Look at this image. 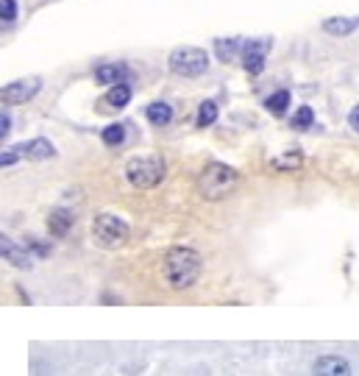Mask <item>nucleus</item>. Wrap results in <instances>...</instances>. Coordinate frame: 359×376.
<instances>
[{
    "label": "nucleus",
    "instance_id": "7",
    "mask_svg": "<svg viewBox=\"0 0 359 376\" xmlns=\"http://www.w3.org/2000/svg\"><path fill=\"white\" fill-rule=\"evenodd\" d=\"M268 48H270V39H251V42H245V51H242V67H245L251 75H259L262 70H265Z\"/></svg>",
    "mask_w": 359,
    "mask_h": 376
},
{
    "label": "nucleus",
    "instance_id": "10",
    "mask_svg": "<svg viewBox=\"0 0 359 376\" xmlns=\"http://www.w3.org/2000/svg\"><path fill=\"white\" fill-rule=\"evenodd\" d=\"M17 150H20V156L34 159V162H42V159H53V156H56L53 143H51V140H45V137H34L31 143L17 145Z\"/></svg>",
    "mask_w": 359,
    "mask_h": 376
},
{
    "label": "nucleus",
    "instance_id": "16",
    "mask_svg": "<svg viewBox=\"0 0 359 376\" xmlns=\"http://www.w3.org/2000/svg\"><path fill=\"white\" fill-rule=\"evenodd\" d=\"M129 101H131V86H129V84H115V86H109L106 103H109L112 109H123V106H129Z\"/></svg>",
    "mask_w": 359,
    "mask_h": 376
},
{
    "label": "nucleus",
    "instance_id": "2",
    "mask_svg": "<svg viewBox=\"0 0 359 376\" xmlns=\"http://www.w3.org/2000/svg\"><path fill=\"white\" fill-rule=\"evenodd\" d=\"M240 187V173L223 162H209L198 176V193L207 201H223Z\"/></svg>",
    "mask_w": 359,
    "mask_h": 376
},
{
    "label": "nucleus",
    "instance_id": "6",
    "mask_svg": "<svg viewBox=\"0 0 359 376\" xmlns=\"http://www.w3.org/2000/svg\"><path fill=\"white\" fill-rule=\"evenodd\" d=\"M39 89H42V78L39 75H28V78L6 84L0 89V101H3V106H20V103H28Z\"/></svg>",
    "mask_w": 359,
    "mask_h": 376
},
{
    "label": "nucleus",
    "instance_id": "13",
    "mask_svg": "<svg viewBox=\"0 0 359 376\" xmlns=\"http://www.w3.org/2000/svg\"><path fill=\"white\" fill-rule=\"evenodd\" d=\"M126 78H129V67L126 65H100L95 70V81L98 84H106V86L126 84Z\"/></svg>",
    "mask_w": 359,
    "mask_h": 376
},
{
    "label": "nucleus",
    "instance_id": "24",
    "mask_svg": "<svg viewBox=\"0 0 359 376\" xmlns=\"http://www.w3.org/2000/svg\"><path fill=\"white\" fill-rule=\"evenodd\" d=\"M8 131H11V117L3 112V117H0V137L6 140V137H8Z\"/></svg>",
    "mask_w": 359,
    "mask_h": 376
},
{
    "label": "nucleus",
    "instance_id": "25",
    "mask_svg": "<svg viewBox=\"0 0 359 376\" xmlns=\"http://www.w3.org/2000/svg\"><path fill=\"white\" fill-rule=\"evenodd\" d=\"M348 126H351V129H354V131L359 134V106H354V109H351V115H348Z\"/></svg>",
    "mask_w": 359,
    "mask_h": 376
},
{
    "label": "nucleus",
    "instance_id": "15",
    "mask_svg": "<svg viewBox=\"0 0 359 376\" xmlns=\"http://www.w3.org/2000/svg\"><path fill=\"white\" fill-rule=\"evenodd\" d=\"M72 212H67V209H53L51 215H48V231L53 234V237H65L67 231H70V226H72Z\"/></svg>",
    "mask_w": 359,
    "mask_h": 376
},
{
    "label": "nucleus",
    "instance_id": "11",
    "mask_svg": "<svg viewBox=\"0 0 359 376\" xmlns=\"http://www.w3.org/2000/svg\"><path fill=\"white\" fill-rule=\"evenodd\" d=\"M315 376H351V365L343 357L326 354V357H320L315 363Z\"/></svg>",
    "mask_w": 359,
    "mask_h": 376
},
{
    "label": "nucleus",
    "instance_id": "1",
    "mask_svg": "<svg viewBox=\"0 0 359 376\" xmlns=\"http://www.w3.org/2000/svg\"><path fill=\"white\" fill-rule=\"evenodd\" d=\"M162 271H164V279H167V285L173 290H187L201 279L204 262H201L198 251H192L187 245H176V248H170L164 254Z\"/></svg>",
    "mask_w": 359,
    "mask_h": 376
},
{
    "label": "nucleus",
    "instance_id": "21",
    "mask_svg": "<svg viewBox=\"0 0 359 376\" xmlns=\"http://www.w3.org/2000/svg\"><path fill=\"white\" fill-rule=\"evenodd\" d=\"M312 123H315V112H312L309 106H301V109L295 112V117H292V129H298V131L309 129Z\"/></svg>",
    "mask_w": 359,
    "mask_h": 376
},
{
    "label": "nucleus",
    "instance_id": "8",
    "mask_svg": "<svg viewBox=\"0 0 359 376\" xmlns=\"http://www.w3.org/2000/svg\"><path fill=\"white\" fill-rule=\"evenodd\" d=\"M242 51H245V39H240V37H217L215 39V53L223 65L237 62L242 56Z\"/></svg>",
    "mask_w": 359,
    "mask_h": 376
},
{
    "label": "nucleus",
    "instance_id": "23",
    "mask_svg": "<svg viewBox=\"0 0 359 376\" xmlns=\"http://www.w3.org/2000/svg\"><path fill=\"white\" fill-rule=\"evenodd\" d=\"M17 159H20V150H17V148L3 150V156H0V164H3V167H8V164H14Z\"/></svg>",
    "mask_w": 359,
    "mask_h": 376
},
{
    "label": "nucleus",
    "instance_id": "4",
    "mask_svg": "<svg viewBox=\"0 0 359 376\" xmlns=\"http://www.w3.org/2000/svg\"><path fill=\"white\" fill-rule=\"evenodd\" d=\"M167 67L173 75H181V78H198L209 70V53L204 48H195V45H184V48H176L170 56H167Z\"/></svg>",
    "mask_w": 359,
    "mask_h": 376
},
{
    "label": "nucleus",
    "instance_id": "20",
    "mask_svg": "<svg viewBox=\"0 0 359 376\" xmlns=\"http://www.w3.org/2000/svg\"><path fill=\"white\" fill-rule=\"evenodd\" d=\"M276 170H298L301 164H303V156L298 153V150H292V153H287V156H279V159H273L270 162Z\"/></svg>",
    "mask_w": 359,
    "mask_h": 376
},
{
    "label": "nucleus",
    "instance_id": "12",
    "mask_svg": "<svg viewBox=\"0 0 359 376\" xmlns=\"http://www.w3.org/2000/svg\"><path fill=\"white\" fill-rule=\"evenodd\" d=\"M320 28L332 37H348L359 28V17H329V20H323Z\"/></svg>",
    "mask_w": 359,
    "mask_h": 376
},
{
    "label": "nucleus",
    "instance_id": "9",
    "mask_svg": "<svg viewBox=\"0 0 359 376\" xmlns=\"http://www.w3.org/2000/svg\"><path fill=\"white\" fill-rule=\"evenodd\" d=\"M0 254H3V259L6 262H11L14 268H31V254H28V248H20L14 240H8L6 234L0 237Z\"/></svg>",
    "mask_w": 359,
    "mask_h": 376
},
{
    "label": "nucleus",
    "instance_id": "5",
    "mask_svg": "<svg viewBox=\"0 0 359 376\" xmlns=\"http://www.w3.org/2000/svg\"><path fill=\"white\" fill-rule=\"evenodd\" d=\"M92 237H95V242L100 248L115 251V248L126 245V240H129V223L123 218L112 215V212H100L92 221Z\"/></svg>",
    "mask_w": 359,
    "mask_h": 376
},
{
    "label": "nucleus",
    "instance_id": "3",
    "mask_svg": "<svg viewBox=\"0 0 359 376\" xmlns=\"http://www.w3.org/2000/svg\"><path fill=\"white\" fill-rule=\"evenodd\" d=\"M167 164L162 156L156 153H145V156H134L126 162V179L137 187V190H153L164 181Z\"/></svg>",
    "mask_w": 359,
    "mask_h": 376
},
{
    "label": "nucleus",
    "instance_id": "19",
    "mask_svg": "<svg viewBox=\"0 0 359 376\" xmlns=\"http://www.w3.org/2000/svg\"><path fill=\"white\" fill-rule=\"evenodd\" d=\"M217 120V103L215 101H204L201 106H198V129H209V126H215Z\"/></svg>",
    "mask_w": 359,
    "mask_h": 376
},
{
    "label": "nucleus",
    "instance_id": "14",
    "mask_svg": "<svg viewBox=\"0 0 359 376\" xmlns=\"http://www.w3.org/2000/svg\"><path fill=\"white\" fill-rule=\"evenodd\" d=\"M145 117H148V123L150 126H167L170 120H173V106L170 103H164V101H153L148 109H145Z\"/></svg>",
    "mask_w": 359,
    "mask_h": 376
},
{
    "label": "nucleus",
    "instance_id": "17",
    "mask_svg": "<svg viewBox=\"0 0 359 376\" xmlns=\"http://www.w3.org/2000/svg\"><path fill=\"white\" fill-rule=\"evenodd\" d=\"M100 140H103V145H109V148L123 145V143H126V126H120V123L106 126V129L100 131Z\"/></svg>",
    "mask_w": 359,
    "mask_h": 376
},
{
    "label": "nucleus",
    "instance_id": "18",
    "mask_svg": "<svg viewBox=\"0 0 359 376\" xmlns=\"http://www.w3.org/2000/svg\"><path fill=\"white\" fill-rule=\"evenodd\" d=\"M265 106H268V112H270V115L282 117V115L287 112V106H289V92H287V89H279V92H273V95L265 101Z\"/></svg>",
    "mask_w": 359,
    "mask_h": 376
},
{
    "label": "nucleus",
    "instance_id": "22",
    "mask_svg": "<svg viewBox=\"0 0 359 376\" xmlns=\"http://www.w3.org/2000/svg\"><path fill=\"white\" fill-rule=\"evenodd\" d=\"M0 20L3 25H11L17 20V0H0Z\"/></svg>",
    "mask_w": 359,
    "mask_h": 376
}]
</instances>
